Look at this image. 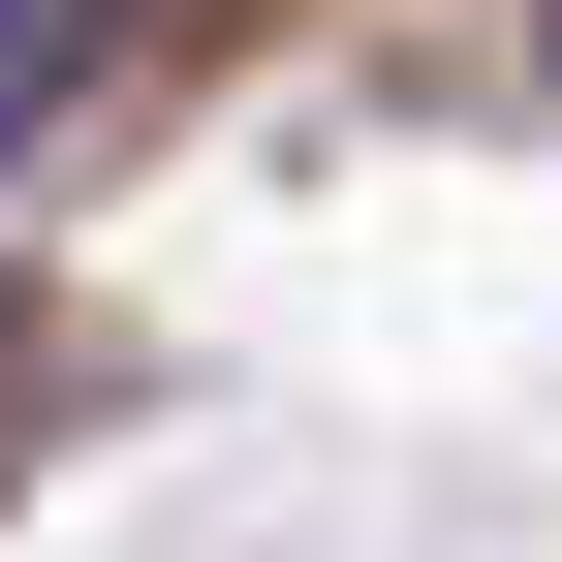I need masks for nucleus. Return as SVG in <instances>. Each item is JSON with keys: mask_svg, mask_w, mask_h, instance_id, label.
I'll use <instances>...</instances> for the list:
<instances>
[{"mask_svg": "<svg viewBox=\"0 0 562 562\" xmlns=\"http://www.w3.org/2000/svg\"><path fill=\"white\" fill-rule=\"evenodd\" d=\"M32 94H63V0H0V157H32Z\"/></svg>", "mask_w": 562, "mask_h": 562, "instance_id": "1", "label": "nucleus"}, {"mask_svg": "<svg viewBox=\"0 0 562 562\" xmlns=\"http://www.w3.org/2000/svg\"><path fill=\"white\" fill-rule=\"evenodd\" d=\"M94 32H157V0H94Z\"/></svg>", "mask_w": 562, "mask_h": 562, "instance_id": "2", "label": "nucleus"}]
</instances>
